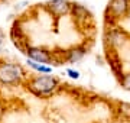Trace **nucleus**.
<instances>
[{"label": "nucleus", "instance_id": "nucleus-1", "mask_svg": "<svg viewBox=\"0 0 130 123\" xmlns=\"http://www.w3.org/2000/svg\"><path fill=\"white\" fill-rule=\"evenodd\" d=\"M25 87L36 97L45 99V97H51L59 90L61 83L55 75L51 74H38V75H29Z\"/></svg>", "mask_w": 130, "mask_h": 123}, {"label": "nucleus", "instance_id": "nucleus-2", "mask_svg": "<svg viewBox=\"0 0 130 123\" xmlns=\"http://www.w3.org/2000/svg\"><path fill=\"white\" fill-rule=\"evenodd\" d=\"M28 74L25 72L23 67L16 62L0 61V84L7 87H16V85H25L28 80Z\"/></svg>", "mask_w": 130, "mask_h": 123}, {"label": "nucleus", "instance_id": "nucleus-3", "mask_svg": "<svg viewBox=\"0 0 130 123\" xmlns=\"http://www.w3.org/2000/svg\"><path fill=\"white\" fill-rule=\"evenodd\" d=\"M25 54L28 55V59H32V61L39 62V64H45V65H49V64L56 61L55 54L43 47H30L29 45Z\"/></svg>", "mask_w": 130, "mask_h": 123}, {"label": "nucleus", "instance_id": "nucleus-4", "mask_svg": "<svg viewBox=\"0 0 130 123\" xmlns=\"http://www.w3.org/2000/svg\"><path fill=\"white\" fill-rule=\"evenodd\" d=\"M45 9L54 18H62L65 14H71L72 3L70 0H49L45 5Z\"/></svg>", "mask_w": 130, "mask_h": 123}, {"label": "nucleus", "instance_id": "nucleus-5", "mask_svg": "<svg viewBox=\"0 0 130 123\" xmlns=\"http://www.w3.org/2000/svg\"><path fill=\"white\" fill-rule=\"evenodd\" d=\"M130 10V0H110L107 5V16L111 19H121Z\"/></svg>", "mask_w": 130, "mask_h": 123}, {"label": "nucleus", "instance_id": "nucleus-6", "mask_svg": "<svg viewBox=\"0 0 130 123\" xmlns=\"http://www.w3.org/2000/svg\"><path fill=\"white\" fill-rule=\"evenodd\" d=\"M71 14L74 18V22L78 26H87L88 28V23L93 20V16L88 12V9L83 5H78V3H72Z\"/></svg>", "mask_w": 130, "mask_h": 123}, {"label": "nucleus", "instance_id": "nucleus-7", "mask_svg": "<svg viewBox=\"0 0 130 123\" xmlns=\"http://www.w3.org/2000/svg\"><path fill=\"white\" fill-rule=\"evenodd\" d=\"M126 39H127V33L124 30H121L120 28H110L106 32V43L110 45L111 49L123 45L126 42Z\"/></svg>", "mask_w": 130, "mask_h": 123}, {"label": "nucleus", "instance_id": "nucleus-8", "mask_svg": "<svg viewBox=\"0 0 130 123\" xmlns=\"http://www.w3.org/2000/svg\"><path fill=\"white\" fill-rule=\"evenodd\" d=\"M87 54V48L84 45H75V47H71L70 49L64 51L62 54V62H70V64H75V62H79L85 57Z\"/></svg>", "mask_w": 130, "mask_h": 123}, {"label": "nucleus", "instance_id": "nucleus-9", "mask_svg": "<svg viewBox=\"0 0 130 123\" xmlns=\"http://www.w3.org/2000/svg\"><path fill=\"white\" fill-rule=\"evenodd\" d=\"M107 59H108V64L111 67V71L119 77V80H121V77L124 74H123V67H121V61L119 58V55L114 54V51H111L107 54Z\"/></svg>", "mask_w": 130, "mask_h": 123}, {"label": "nucleus", "instance_id": "nucleus-10", "mask_svg": "<svg viewBox=\"0 0 130 123\" xmlns=\"http://www.w3.org/2000/svg\"><path fill=\"white\" fill-rule=\"evenodd\" d=\"M26 64H28L29 68H32L33 71L39 72V74H52V67L51 65L39 64V62H35V61H32V59H26Z\"/></svg>", "mask_w": 130, "mask_h": 123}, {"label": "nucleus", "instance_id": "nucleus-11", "mask_svg": "<svg viewBox=\"0 0 130 123\" xmlns=\"http://www.w3.org/2000/svg\"><path fill=\"white\" fill-rule=\"evenodd\" d=\"M117 110H119V113H120L123 117L130 119V103H126V101H121V103H119V107H117Z\"/></svg>", "mask_w": 130, "mask_h": 123}, {"label": "nucleus", "instance_id": "nucleus-12", "mask_svg": "<svg viewBox=\"0 0 130 123\" xmlns=\"http://www.w3.org/2000/svg\"><path fill=\"white\" fill-rule=\"evenodd\" d=\"M120 84H121V87H123L124 90L130 91V72H129V74H124V75L121 77Z\"/></svg>", "mask_w": 130, "mask_h": 123}, {"label": "nucleus", "instance_id": "nucleus-13", "mask_svg": "<svg viewBox=\"0 0 130 123\" xmlns=\"http://www.w3.org/2000/svg\"><path fill=\"white\" fill-rule=\"evenodd\" d=\"M67 75L70 77V78H72V80H78L79 78V71H77V70H74V68H67Z\"/></svg>", "mask_w": 130, "mask_h": 123}, {"label": "nucleus", "instance_id": "nucleus-14", "mask_svg": "<svg viewBox=\"0 0 130 123\" xmlns=\"http://www.w3.org/2000/svg\"><path fill=\"white\" fill-rule=\"evenodd\" d=\"M3 114H5V106L0 101V122H2V119H3Z\"/></svg>", "mask_w": 130, "mask_h": 123}]
</instances>
